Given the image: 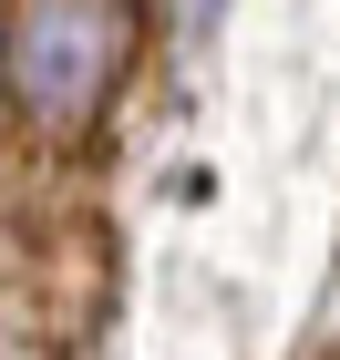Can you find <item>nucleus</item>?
I'll list each match as a JSON object with an SVG mask.
<instances>
[{"mask_svg": "<svg viewBox=\"0 0 340 360\" xmlns=\"http://www.w3.org/2000/svg\"><path fill=\"white\" fill-rule=\"evenodd\" d=\"M113 11L103 0H21L11 11V103L42 134H73L113 83Z\"/></svg>", "mask_w": 340, "mask_h": 360, "instance_id": "obj_1", "label": "nucleus"}, {"mask_svg": "<svg viewBox=\"0 0 340 360\" xmlns=\"http://www.w3.org/2000/svg\"><path fill=\"white\" fill-rule=\"evenodd\" d=\"M113 309V226L93 206L52 217L42 237H21V278H11V319L42 350H83Z\"/></svg>", "mask_w": 340, "mask_h": 360, "instance_id": "obj_2", "label": "nucleus"}]
</instances>
